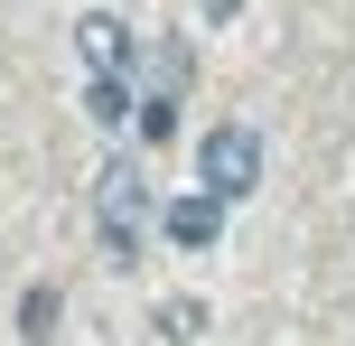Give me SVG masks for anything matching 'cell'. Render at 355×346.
I'll return each mask as SVG.
<instances>
[{
  "label": "cell",
  "mask_w": 355,
  "mask_h": 346,
  "mask_svg": "<svg viewBox=\"0 0 355 346\" xmlns=\"http://www.w3.org/2000/svg\"><path fill=\"white\" fill-rule=\"evenodd\" d=\"M94 225H103L112 262H141V243H150V178H141V159H112L94 178Z\"/></svg>",
  "instance_id": "obj_1"
},
{
  "label": "cell",
  "mask_w": 355,
  "mask_h": 346,
  "mask_svg": "<svg viewBox=\"0 0 355 346\" xmlns=\"http://www.w3.org/2000/svg\"><path fill=\"white\" fill-rule=\"evenodd\" d=\"M196 178H206L215 206L252 197V187H262V131H252V122H215L206 141H196Z\"/></svg>",
  "instance_id": "obj_2"
},
{
  "label": "cell",
  "mask_w": 355,
  "mask_h": 346,
  "mask_svg": "<svg viewBox=\"0 0 355 346\" xmlns=\"http://www.w3.org/2000/svg\"><path fill=\"white\" fill-rule=\"evenodd\" d=\"M75 47H85L94 75H131V28L112 10H85V19H75Z\"/></svg>",
  "instance_id": "obj_3"
},
{
  "label": "cell",
  "mask_w": 355,
  "mask_h": 346,
  "mask_svg": "<svg viewBox=\"0 0 355 346\" xmlns=\"http://www.w3.org/2000/svg\"><path fill=\"white\" fill-rule=\"evenodd\" d=\"M159 225H168V243H187V253H206V243L225 234V206H215L206 187H196V197H178V206H168Z\"/></svg>",
  "instance_id": "obj_4"
},
{
  "label": "cell",
  "mask_w": 355,
  "mask_h": 346,
  "mask_svg": "<svg viewBox=\"0 0 355 346\" xmlns=\"http://www.w3.org/2000/svg\"><path fill=\"white\" fill-rule=\"evenodd\" d=\"M85 112H94V122H122V112H131V75H94V85H85Z\"/></svg>",
  "instance_id": "obj_5"
},
{
  "label": "cell",
  "mask_w": 355,
  "mask_h": 346,
  "mask_svg": "<svg viewBox=\"0 0 355 346\" xmlns=\"http://www.w3.org/2000/svg\"><path fill=\"white\" fill-rule=\"evenodd\" d=\"M159 337H168V346L206 337V309H196V300H168V309H159Z\"/></svg>",
  "instance_id": "obj_6"
},
{
  "label": "cell",
  "mask_w": 355,
  "mask_h": 346,
  "mask_svg": "<svg viewBox=\"0 0 355 346\" xmlns=\"http://www.w3.org/2000/svg\"><path fill=\"white\" fill-rule=\"evenodd\" d=\"M206 10H215V19H234V0H206Z\"/></svg>",
  "instance_id": "obj_7"
}]
</instances>
